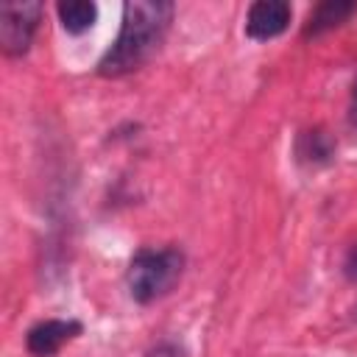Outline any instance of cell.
Here are the masks:
<instances>
[{"mask_svg": "<svg viewBox=\"0 0 357 357\" xmlns=\"http://www.w3.org/2000/svg\"><path fill=\"white\" fill-rule=\"evenodd\" d=\"M173 20V3L165 0H128L123 3L120 33L100 56L98 73L103 78H120L148 64L165 42Z\"/></svg>", "mask_w": 357, "mask_h": 357, "instance_id": "cell-1", "label": "cell"}, {"mask_svg": "<svg viewBox=\"0 0 357 357\" xmlns=\"http://www.w3.org/2000/svg\"><path fill=\"white\" fill-rule=\"evenodd\" d=\"M184 271V254L178 248H139L128 262V293L137 304H151L167 296Z\"/></svg>", "mask_w": 357, "mask_h": 357, "instance_id": "cell-2", "label": "cell"}, {"mask_svg": "<svg viewBox=\"0 0 357 357\" xmlns=\"http://www.w3.org/2000/svg\"><path fill=\"white\" fill-rule=\"evenodd\" d=\"M42 20V3H0V47L6 56L28 53Z\"/></svg>", "mask_w": 357, "mask_h": 357, "instance_id": "cell-3", "label": "cell"}, {"mask_svg": "<svg viewBox=\"0 0 357 357\" xmlns=\"http://www.w3.org/2000/svg\"><path fill=\"white\" fill-rule=\"evenodd\" d=\"M81 335V324L73 318H47L28 329L25 346L33 357H53L64 343Z\"/></svg>", "mask_w": 357, "mask_h": 357, "instance_id": "cell-4", "label": "cell"}, {"mask_svg": "<svg viewBox=\"0 0 357 357\" xmlns=\"http://www.w3.org/2000/svg\"><path fill=\"white\" fill-rule=\"evenodd\" d=\"M293 8L284 0H257L245 14V33L257 42L276 39L290 25Z\"/></svg>", "mask_w": 357, "mask_h": 357, "instance_id": "cell-5", "label": "cell"}, {"mask_svg": "<svg viewBox=\"0 0 357 357\" xmlns=\"http://www.w3.org/2000/svg\"><path fill=\"white\" fill-rule=\"evenodd\" d=\"M357 6L354 3H343V0H326V3H318L310 17H307V25H304V36H321L332 28H337L340 22H346L349 14H354Z\"/></svg>", "mask_w": 357, "mask_h": 357, "instance_id": "cell-6", "label": "cell"}, {"mask_svg": "<svg viewBox=\"0 0 357 357\" xmlns=\"http://www.w3.org/2000/svg\"><path fill=\"white\" fill-rule=\"evenodd\" d=\"M56 14H59V22L67 33H84L95 25L98 6L89 0H64L56 6Z\"/></svg>", "mask_w": 357, "mask_h": 357, "instance_id": "cell-7", "label": "cell"}, {"mask_svg": "<svg viewBox=\"0 0 357 357\" xmlns=\"http://www.w3.org/2000/svg\"><path fill=\"white\" fill-rule=\"evenodd\" d=\"M148 357H184V351H181V346L178 343H159Z\"/></svg>", "mask_w": 357, "mask_h": 357, "instance_id": "cell-8", "label": "cell"}, {"mask_svg": "<svg viewBox=\"0 0 357 357\" xmlns=\"http://www.w3.org/2000/svg\"><path fill=\"white\" fill-rule=\"evenodd\" d=\"M346 273H349L351 279H357V245L351 248V254H349V259H346Z\"/></svg>", "mask_w": 357, "mask_h": 357, "instance_id": "cell-9", "label": "cell"}]
</instances>
